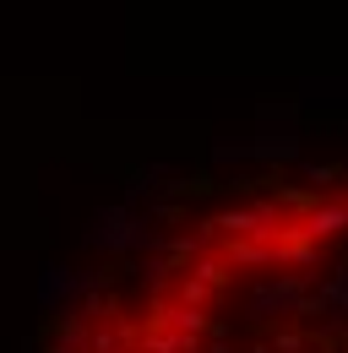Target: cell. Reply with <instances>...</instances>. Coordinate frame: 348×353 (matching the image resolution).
I'll use <instances>...</instances> for the list:
<instances>
[{
	"mask_svg": "<svg viewBox=\"0 0 348 353\" xmlns=\"http://www.w3.org/2000/svg\"><path fill=\"white\" fill-rule=\"evenodd\" d=\"M82 245L104 256H136V250H164V234L147 218H136L130 207H98L82 228Z\"/></svg>",
	"mask_w": 348,
	"mask_h": 353,
	"instance_id": "obj_1",
	"label": "cell"
},
{
	"mask_svg": "<svg viewBox=\"0 0 348 353\" xmlns=\"http://www.w3.org/2000/svg\"><path fill=\"white\" fill-rule=\"evenodd\" d=\"M304 294H310V277H304V272L267 277V283H256V294L245 299V315H251V321H294V310H300Z\"/></svg>",
	"mask_w": 348,
	"mask_h": 353,
	"instance_id": "obj_2",
	"label": "cell"
},
{
	"mask_svg": "<svg viewBox=\"0 0 348 353\" xmlns=\"http://www.w3.org/2000/svg\"><path fill=\"white\" fill-rule=\"evenodd\" d=\"M77 294H82V272L66 261H44L39 266V283H33V299H39L44 315H66L77 310Z\"/></svg>",
	"mask_w": 348,
	"mask_h": 353,
	"instance_id": "obj_3",
	"label": "cell"
},
{
	"mask_svg": "<svg viewBox=\"0 0 348 353\" xmlns=\"http://www.w3.org/2000/svg\"><path fill=\"white\" fill-rule=\"evenodd\" d=\"M245 152L251 158H261V163H294L304 152V141L294 125H283V131H256V136H245Z\"/></svg>",
	"mask_w": 348,
	"mask_h": 353,
	"instance_id": "obj_4",
	"label": "cell"
},
{
	"mask_svg": "<svg viewBox=\"0 0 348 353\" xmlns=\"http://www.w3.org/2000/svg\"><path fill=\"white\" fill-rule=\"evenodd\" d=\"M343 228H348V196H327V201L310 207L304 223H300V234H304V239H316V245L332 239V234H343Z\"/></svg>",
	"mask_w": 348,
	"mask_h": 353,
	"instance_id": "obj_5",
	"label": "cell"
},
{
	"mask_svg": "<svg viewBox=\"0 0 348 353\" xmlns=\"http://www.w3.org/2000/svg\"><path fill=\"white\" fill-rule=\"evenodd\" d=\"M316 299H321V310H327V326H343V321H348V261L321 283Z\"/></svg>",
	"mask_w": 348,
	"mask_h": 353,
	"instance_id": "obj_6",
	"label": "cell"
},
{
	"mask_svg": "<svg viewBox=\"0 0 348 353\" xmlns=\"http://www.w3.org/2000/svg\"><path fill=\"white\" fill-rule=\"evenodd\" d=\"M164 321H169L180 337H202L213 321H207V310H191V305H174V310H164Z\"/></svg>",
	"mask_w": 348,
	"mask_h": 353,
	"instance_id": "obj_7",
	"label": "cell"
},
{
	"mask_svg": "<svg viewBox=\"0 0 348 353\" xmlns=\"http://www.w3.org/2000/svg\"><path fill=\"white\" fill-rule=\"evenodd\" d=\"M229 261H245V266H278V245H245V239H234V245H229Z\"/></svg>",
	"mask_w": 348,
	"mask_h": 353,
	"instance_id": "obj_8",
	"label": "cell"
},
{
	"mask_svg": "<svg viewBox=\"0 0 348 353\" xmlns=\"http://www.w3.org/2000/svg\"><path fill=\"white\" fill-rule=\"evenodd\" d=\"M207 158H213L218 169H229V163H245L251 152H245V141H234V136H218L213 147H207Z\"/></svg>",
	"mask_w": 348,
	"mask_h": 353,
	"instance_id": "obj_9",
	"label": "cell"
},
{
	"mask_svg": "<svg viewBox=\"0 0 348 353\" xmlns=\"http://www.w3.org/2000/svg\"><path fill=\"white\" fill-rule=\"evenodd\" d=\"M147 353H196V337H180V332H153Z\"/></svg>",
	"mask_w": 348,
	"mask_h": 353,
	"instance_id": "obj_10",
	"label": "cell"
},
{
	"mask_svg": "<svg viewBox=\"0 0 348 353\" xmlns=\"http://www.w3.org/2000/svg\"><path fill=\"white\" fill-rule=\"evenodd\" d=\"M169 272H174V266L164 261V256H158L153 266H142V283H147V288H164V283H169Z\"/></svg>",
	"mask_w": 348,
	"mask_h": 353,
	"instance_id": "obj_11",
	"label": "cell"
},
{
	"mask_svg": "<svg viewBox=\"0 0 348 353\" xmlns=\"http://www.w3.org/2000/svg\"><path fill=\"white\" fill-rule=\"evenodd\" d=\"M304 179L321 190V185H332V179H338V169H332V163H310V169H304Z\"/></svg>",
	"mask_w": 348,
	"mask_h": 353,
	"instance_id": "obj_12",
	"label": "cell"
}]
</instances>
